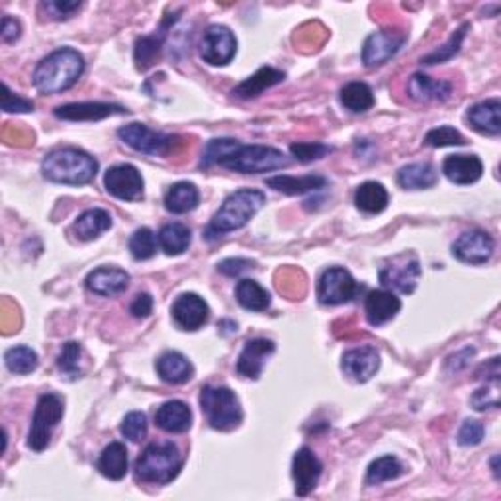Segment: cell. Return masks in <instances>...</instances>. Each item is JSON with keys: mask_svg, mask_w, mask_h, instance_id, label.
<instances>
[{"mask_svg": "<svg viewBox=\"0 0 501 501\" xmlns=\"http://www.w3.org/2000/svg\"><path fill=\"white\" fill-rule=\"evenodd\" d=\"M85 73V57L73 47H61L39 61L34 86L42 94H61L78 83Z\"/></svg>", "mask_w": 501, "mask_h": 501, "instance_id": "6da1fadb", "label": "cell"}, {"mask_svg": "<svg viewBox=\"0 0 501 501\" xmlns=\"http://www.w3.org/2000/svg\"><path fill=\"white\" fill-rule=\"evenodd\" d=\"M264 202H267V196L261 190L241 189L231 192L206 228V239L214 241L225 233L245 228L255 218V214L263 208Z\"/></svg>", "mask_w": 501, "mask_h": 501, "instance_id": "7a4b0ae2", "label": "cell"}, {"mask_svg": "<svg viewBox=\"0 0 501 501\" xmlns=\"http://www.w3.org/2000/svg\"><path fill=\"white\" fill-rule=\"evenodd\" d=\"M42 173L47 181L57 184L81 186L94 181L98 173V161L77 147H61L45 155Z\"/></svg>", "mask_w": 501, "mask_h": 501, "instance_id": "3957f363", "label": "cell"}, {"mask_svg": "<svg viewBox=\"0 0 501 501\" xmlns=\"http://www.w3.org/2000/svg\"><path fill=\"white\" fill-rule=\"evenodd\" d=\"M184 458L171 440L147 445L135 463V476L145 484H169L181 474Z\"/></svg>", "mask_w": 501, "mask_h": 501, "instance_id": "277c9868", "label": "cell"}, {"mask_svg": "<svg viewBox=\"0 0 501 501\" xmlns=\"http://www.w3.org/2000/svg\"><path fill=\"white\" fill-rule=\"evenodd\" d=\"M223 169L243 174H261L288 166L290 159L277 147L271 145H243L235 143L233 149L218 163Z\"/></svg>", "mask_w": 501, "mask_h": 501, "instance_id": "5b68a950", "label": "cell"}, {"mask_svg": "<svg viewBox=\"0 0 501 501\" xmlns=\"http://www.w3.org/2000/svg\"><path fill=\"white\" fill-rule=\"evenodd\" d=\"M200 408L215 431H233L243 421L239 398L228 386H204L200 392Z\"/></svg>", "mask_w": 501, "mask_h": 501, "instance_id": "8992f818", "label": "cell"}, {"mask_svg": "<svg viewBox=\"0 0 501 501\" xmlns=\"http://www.w3.org/2000/svg\"><path fill=\"white\" fill-rule=\"evenodd\" d=\"M117 137L125 145H130L133 151L151 157H169L182 145L179 135L155 132L145 124H127L117 130Z\"/></svg>", "mask_w": 501, "mask_h": 501, "instance_id": "52a82bcc", "label": "cell"}, {"mask_svg": "<svg viewBox=\"0 0 501 501\" xmlns=\"http://www.w3.org/2000/svg\"><path fill=\"white\" fill-rule=\"evenodd\" d=\"M63 419V400L57 394H44L39 396L37 406L32 417V427L28 433V447L34 453H42L47 448L49 440L59 421Z\"/></svg>", "mask_w": 501, "mask_h": 501, "instance_id": "ba28073f", "label": "cell"}, {"mask_svg": "<svg viewBox=\"0 0 501 501\" xmlns=\"http://www.w3.org/2000/svg\"><path fill=\"white\" fill-rule=\"evenodd\" d=\"M421 279V264L416 253H401L380 269V284L401 294H414Z\"/></svg>", "mask_w": 501, "mask_h": 501, "instance_id": "9c48e42d", "label": "cell"}, {"mask_svg": "<svg viewBox=\"0 0 501 501\" xmlns=\"http://www.w3.org/2000/svg\"><path fill=\"white\" fill-rule=\"evenodd\" d=\"M360 292L359 282L352 274L341 267H331L321 274L318 282V298L326 306H341L357 298Z\"/></svg>", "mask_w": 501, "mask_h": 501, "instance_id": "30bf717a", "label": "cell"}, {"mask_svg": "<svg viewBox=\"0 0 501 501\" xmlns=\"http://www.w3.org/2000/svg\"><path fill=\"white\" fill-rule=\"evenodd\" d=\"M408 34L396 28L378 29V32L370 34L362 45V63L368 69H375L388 63L401 47H404Z\"/></svg>", "mask_w": 501, "mask_h": 501, "instance_id": "8fae6325", "label": "cell"}, {"mask_svg": "<svg viewBox=\"0 0 501 501\" xmlns=\"http://www.w3.org/2000/svg\"><path fill=\"white\" fill-rule=\"evenodd\" d=\"M104 186L108 194H112L117 200L137 202L143 198V176L137 171V166L130 163L110 166L104 174Z\"/></svg>", "mask_w": 501, "mask_h": 501, "instance_id": "7c38bea8", "label": "cell"}, {"mask_svg": "<svg viewBox=\"0 0 501 501\" xmlns=\"http://www.w3.org/2000/svg\"><path fill=\"white\" fill-rule=\"evenodd\" d=\"M235 52H238V39L230 28L214 24L206 29L200 42V57L206 63L223 67L231 63Z\"/></svg>", "mask_w": 501, "mask_h": 501, "instance_id": "4fadbf2b", "label": "cell"}, {"mask_svg": "<svg viewBox=\"0 0 501 501\" xmlns=\"http://www.w3.org/2000/svg\"><path fill=\"white\" fill-rule=\"evenodd\" d=\"M496 241L482 230H473L460 235L453 245V255L466 264H486L494 257Z\"/></svg>", "mask_w": 501, "mask_h": 501, "instance_id": "5bb4252c", "label": "cell"}, {"mask_svg": "<svg viewBox=\"0 0 501 501\" xmlns=\"http://www.w3.org/2000/svg\"><path fill=\"white\" fill-rule=\"evenodd\" d=\"M173 319L182 331H198L210 319V308L198 294H181L173 303Z\"/></svg>", "mask_w": 501, "mask_h": 501, "instance_id": "9a60e30c", "label": "cell"}, {"mask_svg": "<svg viewBox=\"0 0 501 501\" xmlns=\"http://www.w3.org/2000/svg\"><path fill=\"white\" fill-rule=\"evenodd\" d=\"M323 473V465L319 458L313 455V450L302 447L292 460V478H294V492L300 497H306L316 489Z\"/></svg>", "mask_w": 501, "mask_h": 501, "instance_id": "2e32d148", "label": "cell"}, {"mask_svg": "<svg viewBox=\"0 0 501 501\" xmlns=\"http://www.w3.org/2000/svg\"><path fill=\"white\" fill-rule=\"evenodd\" d=\"M124 114H130V110L112 102H71L55 108V116L65 122H101L104 117Z\"/></svg>", "mask_w": 501, "mask_h": 501, "instance_id": "e0dca14e", "label": "cell"}, {"mask_svg": "<svg viewBox=\"0 0 501 501\" xmlns=\"http://www.w3.org/2000/svg\"><path fill=\"white\" fill-rule=\"evenodd\" d=\"M341 368L352 380L368 382L380 368V352L372 345L351 349L343 355Z\"/></svg>", "mask_w": 501, "mask_h": 501, "instance_id": "ac0fdd59", "label": "cell"}, {"mask_svg": "<svg viewBox=\"0 0 501 501\" xmlns=\"http://www.w3.org/2000/svg\"><path fill=\"white\" fill-rule=\"evenodd\" d=\"M130 287V274L116 267H101L94 269L86 277L88 292L96 294L102 298H114Z\"/></svg>", "mask_w": 501, "mask_h": 501, "instance_id": "d6986e66", "label": "cell"}, {"mask_svg": "<svg viewBox=\"0 0 501 501\" xmlns=\"http://www.w3.org/2000/svg\"><path fill=\"white\" fill-rule=\"evenodd\" d=\"M400 310H401V302L396 294L390 290H372L365 298L367 321L372 327L386 326L388 321L398 316Z\"/></svg>", "mask_w": 501, "mask_h": 501, "instance_id": "ffe728a7", "label": "cell"}, {"mask_svg": "<svg viewBox=\"0 0 501 501\" xmlns=\"http://www.w3.org/2000/svg\"><path fill=\"white\" fill-rule=\"evenodd\" d=\"M277 351V345L269 339H253L245 343L238 360L239 376L257 380L264 368V362Z\"/></svg>", "mask_w": 501, "mask_h": 501, "instance_id": "44dd1931", "label": "cell"}, {"mask_svg": "<svg viewBox=\"0 0 501 501\" xmlns=\"http://www.w3.org/2000/svg\"><path fill=\"white\" fill-rule=\"evenodd\" d=\"M408 94L416 102H445L453 94V83L431 78L424 73H416L408 81Z\"/></svg>", "mask_w": 501, "mask_h": 501, "instance_id": "7402d4cb", "label": "cell"}, {"mask_svg": "<svg viewBox=\"0 0 501 501\" xmlns=\"http://www.w3.org/2000/svg\"><path fill=\"white\" fill-rule=\"evenodd\" d=\"M155 424L165 433H186L192 425V411L181 400H171L157 409Z\"/></svg>", "mask_w": 501, "mask_h": 501, "instance_id": "603a6c76", "label": "cell"}, {"mask_svg": "<svg viewBox=\"0 0 501 501\" xmlns=\"http://www.w3.org/2000/svg\"><path fill=\"white\" fill-rule=\"evenodd\" d=\"M443 173L455 184H474L482 179L484 165L476 155H450L443 163Z\"/></svg>", "mask_w": 501, "mask_h": 501, "instance_id": "cb8c5ba5", "label": "cell"}, {"mask_svg": "<svg viewBox=\"0 0 501 501\" xmlns=\"http://www.w3.org/2000/svg\"><path fill=\"white\" fill-rule=\"evenodd\" d=\"M157 375L161 376L163 382L173 386L186 384L194 376V367L192 362L186 359L182 352L176 351H166L157 360Z\"/></svg>", "mask_w": 501, "mask_h": 501, "instance_id": "d4e9b609", "label": "cell"}, {"mask_svg": "<svg viewBox=\"0 0 501 501\" xmlns=\"http://www.w3.org/2000/svg\"><path fill=\"white\" fill-rule=\"evenodd\" d=\"M468 122L476 132L484 135H499L501 133V102L497 98L478 102L468 108Z\"/></svg>", "mask_w": 501, "mask_h": 501, "instance_id": "484cf974", "label": "cell"}, {"mask_svg": "<svg viewBox=\"0 0 501 501\" xmlns=\"http://www.w3.org/2000/svg\"><path fill=\"white\" fill-rule=\"evenodd\" d=\"M287 75H284L280 69L274 67H261L257 73L251 75L249 78H245L243 83L233 88V96L241 98V101H251V98L261 96L267 88L280 85Z\"/></svg>", "mask_w": 501, "mask_h": 501, "instance_id": "4316f807", "label": "cell"}, {"mask_svg": "<svg viewBox=\"0 0 501 501\" xmlns=\"http://www.w3.org/2000/svg\"><path fill=\"white\" fill-rule=\"evenodd\" d=\"M267 186L282 194L300 196L306 192H318L321 189H326L327 179L319 174H306V176L279 174V176H271V179H267Z\"/></svg>", "mask_w": 501, "mask_h": 501, "instance_id": "83f0119b", "label": "cell"}, {"mask_svg": "<svg viewBox=\"0 0 501 501\" xmlns=\"http://www.w3.org/2000/svg\"><path fill=\"white\" fill-rule=\"evenodd\" d=\"M171 24V16L163 20L161 28L157 29L155 34L151 36H143L135 42V65L140 71H147V69L153 67L157 63V59L161 55V49L165 44V36H166V28Z\"/></svg>", "mask_w": 501, "mask_h": 501, "instance_id": "f1b7e54d", "label": "cell"}, {"mask_svg": "<svg viewBox=\"0 0 501 501\" xmlns=\"http://www.w3.org/2000/svg\"><path fill=\"white\" fill-rule=\"evenodd\" d=\"M439 181L437 169L431 163H411L398 171V184L406 190L433 189Z\"/></svg>", "mask_w": 501, "mask_h": 501, "instance_id": "f546056e", "label": "cell"}, {"mask_svg": "<svg viewBox=\"0 0 501 501\" xmlns=\"http://www.w3.org/2000/svg\"><path fill=\"white\" fill-rule=\"evenodd\" d=\"M112 228V215L106 210L93 208L83 212L73 223V233L77 235V239L81 241H93L96 238H101L104 231Z\"/></svg>", "mask_w": 501, "mask_h": 501, "instance_id": "4dcf8cb0", "label": "cell"}, {"mask_svg": "<svg viewBox=\"0 0 501 501\" xmlns=\"http://www.w3.org/2000/svg\"><path fill=\"white\" fill-rule=\"evenodd\" d=\"M200 204V192L192 182H174L165 194V208L171 214H189L198 208Z\"/></svg>", "mask_w": 501, "mask_h": 501, "instance_id": "1f68e13d", "label": "cell"}, {"mask_svg": "<svg viewBox=\"0 0 501 501\" xmlns=\"http://www.w3.org/2000/svg\"><path fill=\"white\" fill-rule=\"evenodd\" d=\"M127 465H130V458H127V448L122 443H110L104 450L101 458H98L96 468L104 478L108 480H122L127 474Z\"/></svg>", "mask_w": 501, "mask_h": 501, "instance_id": "d6a6232c", "label": "cell"}, {"mask_svg": "<svg viewBox=\"0 0 501 501\" xmlns=\"http://www.w3.org/2000/svg\"><path fill=\"white\" fill-rule=\"evenodd\" d=\"M390 194L384 189V184L368 181L362 182L355 192V204L360 212L365 214H380L388 208Z\"/></svg>", "mask_w": 501, "mask_h": 501, "instance_id": "836d02e7", "label": "cell"}, {"mask_svg": "<svg viewBox=\"0 0 501 501\" xmlns=\"http://www.w3.org/2000/svg\"><path fill=\"white\" fill-rule=\"evenodd\" d=\"M235 298L245 310L251 311H267L271 308V294L257 280H239L238 288H235Z\"/></svg>", "mask_w": 501, "mask_h": 501, "instance_id": "e575fe53", "label": "cell"}, {"mask_svg": "<svg viewBox=\"0 0 501 501\" xmlns=\"http://www.w3.org/2000/svg\"><path fill=\"white\" fill-rule=\"evenodd\" d=\"M190 243L192 233L184 223H166L159 231V245L169 257H176V255L189 251Z\"/></svg>", "mask_w": 501, "mask_h": 501, "instance_id": "d590c367", "label": "cell"}, {"mask_svg": "<svg viewBox=\"0 0 501 501\" xmlns=\"http://www.w3.org/2000/svg\"><path fill=\"white\" fill-rule=\"evenodd\" d=\"M341 104L355 114L368 112L375 106V93L367 83L352 81L341 88Z\"/></svg>", "mask_w": 501, "mask_h": 501, "instance_id": "8d00e7d4", "label": "cell"}, {"mask_svg": "<svg viewBox=\"0 0 501 501\" xmlns=\"http://www.w3.org/2000/svg\"><path fill=\"white\" fill-rule=\"evenodd\" d=\"M404 474V465L400 463L396 457H380L376 460H372L368 470H367V486H380L390 480H396Z\"/></svg>", "mask_w": 501, "mask_h": 501, "instance_id": "74e56055", "label": "cell"}, {"mask_svg": "<svg viewBox=\"0 0 501 501\" xmlns=\"http://www.w3.org/2000/svg\"><path fill=\"white\" fill-rule=\"evenodd\" d=\"M4 362H6V368L10 372H14V375H32L39 365V359H37V352L32 347L18 345V347L6 351Z\"/></svg>", "mask_w": 501, "mask_h": 501, "instance_id": "f35d334b", "label": "cell"}, {"mask_svg": "<svg viewBox=\"0 0 501 501\" xmlns=\"http://www.w3.org/2000/svg\"><path fill=\"white\" fill-rule=\"evenodd\" d=\"M468 29H470V24H463L458 29H455V34L448 37V42L443 47L435 49L433 53H429L421 59V65H439V63L448 61V59H453L460 52V47H463Z\"/></svg>", "mask_w": 501, "mask_h": 501, "instance_id": "ab89813d", "label": "cell"}, {"mask_svg": "<svg viewBox=\"0 0 501 501\" xmlns=\"http://www.w3.org/2000/svg\"><path fill=\"white\" fill-rule=\"evenodd\" d=\"M81 345L77 341H69L63 345L61 352L57 357V368L61 370V375H65L67 378H78L81 376V368H78V360H81Z\"/></svg>", "mask_w": 501, "mask_h": 501, "instance_id": "60d3db41", "label": "cell"}, {"mask_svg": "<svg viewBox=\"0 0 501 501\" xmlns=\"http://www.w3.org/2000/svg\"><path fill=\"white\" fill-rule=\"evenodd\" d=\"M130 251L135 261H147L157 253V238L149 228H140L130 239Z\"/></svg>", "mask_w": 501, "mask_h": 501, "instance_id": "b9f144b4", "label": "cell"}, {"mask_svg": "<svg viewBox=\"0 0 501 501\" xmlns=\"http://www.w3.org/2000/svg\"><path fill=\"white\" fill-rule=\"evenodd\" d=\"M290 153L302 163H311V161L323 159L326 155L333 153V147L326 145V143H318V141H298V143L290 145Z\"/></svg>", "mask_w": 501, "mask_h": 501, "instance_id": "7bdbcfd3", "label": "cell"}, {"mask_svg": "<svg viewBox=\"0 0 501 501\" xmlns=\"http://www.w3.org/2000/svg\"><path fill=\"white\" fill-rule=\"evenodd\" d=\"M425 145L429 147H455V145H466L465 135L453 125H440L435 130L427 132L425 135Z\"/></svg>", "mask_w": 501, "mask_h": 501, "instance_id": "ee69618b", "label": "cell"}, {"mask_svg": "<svg viewBox=\"0 0 501 501\" xmlns=\"http://www.w3.org/2000/svg\"><path fill=\"white\" fill-rule=\"evenodd\" d=\"M122 435L125 439H130L132 443H140L147 437V417L141 411H132V414H127L122 421Z\"/></svg>", "mask_w": 501, "mask_h": 501, "instance_id": "f6af8a7d", "label": "cell"}, {"mask_svg": "<svg viewBox=\"0 0 501 501\" xmlns=\"http://www.w3.org/2000/svg\"><path fill=\"white\" fill-rule=\"evenodd\" d=\"M484 433H486L484 424H480V421H476V419H468V421H465L463 427H460L457 440H458V445H463V447H476L482 443Z\"/></svg>", "mask_w": 501, "mask_h": 501, "instance_id": "bcb514c9", "label": "cell"}, {"mask_svg": "<svg viewBox=\"0 0 501 501\" xmlns=\"http://www.w3.org/2000/svg\"><path fill=\"white\" fill-rule=\"evenodd\" d=\"M83 3H69V0H45L42 3V8L49 14V18L53 20H67L71 18L77 10H81Z\"/></svg>", "mask_w": 501, "mask_h": 501, "instance_id": "7dc6e473", "label": "cell"}, {"mask_svg": "<svg viewBox=\"0 0 501 501\" xmlns=\"http://www.w3.org/2000/svg\"><path fill=\"white\" fill-rule=\"evenodd\" d=\"M3 110L6 114H24V112H34V102L28 101V98L14 94L10 91L8 85H3Z\"/></svg>", "mask_w": 501, "mask_h": 501, "instance_id": "c3c4849f", "label": "cell"}, {"mask_svg": "<svg viewBox=\"0 0 501 501\" xmlns=\"http://www.w3.org/2000/svg\"><path fill=\"white\" fill-rule=\"evenodd\" d=\"M470 404L474 406V409L478 411H486L499 406V398H497V384L494 388H480L474 392V396L470 398Z\"/></svg>", "mask_w": 501, "mask_h": 501, "instance_id": "681fc988", "label": "cell"}, {"mask_svg": "<svg viewBox=\"0 0 501 501\" xmlns=\"http://www.w3.org/2000/svg\"><path fill=\"white\" fill-rule=\"evenodd\" d=\"M251 269H255V263L249 259H225L218 264V271L225 277H239Z\"/></svg>", "mask_w": 501, "mask_h": 501, "instance_id": "f907efd6", "label": "cell"}, {"mask_svg": "<svg viewBox=\"0 0 501 501\" xmlns=\"http://www.w3.org/2000/svg\"><path fill=\"white\" fill-rule=\"evenodd\" d=\"M151 311H153V298L145 292L137 294V296L132 302V306H130L132 316L133 318H149Z\"/></svg>", "mask_w": 501, "mask_h": 501, "instance_id": "816d5d0a", "label": "cell"}, {"mask_svg": "<svg viewBox=\"0 0 501 501\" xmlns=\"http://www.w3.org/2000/svg\"><path fill=\"white\" fill-rule=\"evenodd\" d=\"M20 36H22V26H20L18 20L4 16L3 18V29H0V37H3V42L4 44H14L16 39H20Z\"/></svg>", "mask_w": 501, "mask_h": 501, "instance_id": "f5cc1de1", "label": "cell"}, {"mask_svg": "<svg viewBox=\"0 0 501 501\" xmlns=\"http://www.w3.org/2000/svg\"><path fill=\"white\" fill-rule=\"evenodd\" d=\"M497 455L492 458V468H494V474H496V478H499V470H497Z\"/></svg>", "mask_w": 501, "mask_h": 501, "instance_id": "db71d44e", "label": "cell"}]
</instances>
